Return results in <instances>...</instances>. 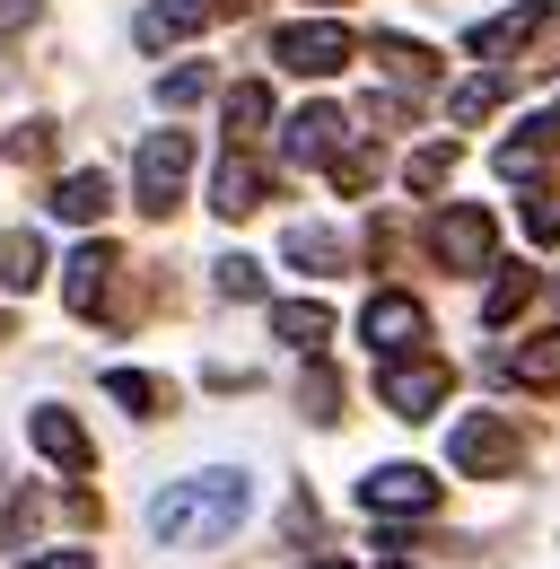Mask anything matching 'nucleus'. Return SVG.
<instances>
[{
    "instance_id": "9d476101",
    "label": "nucleus",
    "mask_w": 560,
    "mask_h": 569,
    "mask_svg": "<svg viewBox=\"0 0 560 569\" xmlns=\"http://www.w3.org/2000/svg\"><path fill=\"white\" fill-rule=\"evenodd\" d=\"M114 272H123V254L97 237V246H79L70 254V281H62V298H70V316H97L106 307V289H114Z\"/></svg>"
},
{
    "instance_id": "6e6552de",
    "label": "nucleus",
    "mask_w": 560,
    "mask_h": 569,
    "mask_svg": "<svg viewBox=\"0 0 560 569\" xmlns=\"http://www.w3.org/2000/svg\"><path fill=\"white\" fill-rule=\"evenodd\" d=\"M359 508H368V517H429V508H438V482H429L420 465H377V473L359 482Z\"/></svg>"
},
{
    "instance_id": "c756f323",
    "label": "nucleus",
    "mask_w": 560,
    "mask_h": 569,
    "mask_svg": "<svg viewBox=\"0 0 560 569\" xmlns=\"http://www.w3.org/2000/svg\"><path fill=\"white\" fill-rule=\"evenodd\" d=\"M202 97H210V71H202V62H184L176 79H158V106H202Z\"/></svg>"
},
{
    "instance_id": "6ab92c4d",
    "label": "nucleus",
    "mask_w": 560,
    "mask_h": 569,
    "mask_svg": "<svg viewBox=\"0 0 560 569\" xmlns=\"http://www.w3.org/2000/svg\"><path fill=\"white\" fill-rule=\"evenodd\" d=\"M263 123H272V88H263V79H237V88H228V149H246Z\"/></svg>"
},
{
    "instance_id": "2eb2a0df",
    "label": "nucleus",
    "mask_w": 560,
    "mask_h": 569,
    "mask_svg": "<svg viewBox=\"0 0 560 569\" xmlns=\"http://www.w3.org/2000/svg\"><path fill=\"white\" fill-rule=\"evenodd\" d=\"M272 333L280 342H289V351H324V333H333V307H324V298H280L272 307Z\"/></svg>"
},
{
    "instance_id": "a211bd4d",
    "label": "nucleus",
    "mask_w": 560,
    "mask_h": 569,
    "mask_svg": "<svg viewBox=\"0 0 560 569\" xmlns=\"http://www.w3.org/2000/svg\"><path fill=\"white\" fill-rule=\"evenodd\" d=\"M202 18H210V0H158V9H140V44H149V53H158V44H184Z\"/></svg>"
},
{
    "instance_id": "20e7f679",
    "label": "nucleus",
    "mask_w": 560,
    "mask_h": 569,
    "mask_svg": "<svg viewBox=\"0 0 560 569\" xmlns=\"http://www.w3.org/2000/svg\"><path fill=\"white\" fill-rule=\"evenodd\" d=\"M350 27H333V18H298V27H280L272 36V62L280 71H298V79H333V71H350Z\"/></svg>"
},
{
    "instance_id": "f3484780",
    "label": "nucleus",
    "mask_w": 560,
    "mask_h": 569,
    "mask_svg": "<svg viewBox=\"0 0 560 569\" xmlns=\"http://www.w3.org/2000/svg\"><path fill=\"white\" fill-rule=\"evenodd\" d=\"M499 377H517V386H534V395H560V333H543V342H517V351L499 359Z\"/></svg>"
},
{
    "instance_id": "4468645a",
    "label": "nucleus",
    "mask_w": 560,
    "mask_h": 569,
    "mask_svg": "<svg viewBox=\"0 0 560 569\" xmlns=\"http://www.w3.org/2000/svg\"><path fill=\"white\" fill-rule=\"evenodd\" d=\"M106 211H114L106 167H79V176H62V184H53V219H70V228H97Z\"/></svg>"
},
{
    "instance_id": "9b49d317",
    "label": "nucleus",
    "mask_w": 560,
    "mask_h": 569,
    "mask_svg": "<svg viewBox=\"0 0 560 569\" xmlns=\"http://www.w3.org/2000/svg\"><path fill=\"white\" fill-rule=\"evenodd\" d=\"M534 27H552V0H517L508 18H490V27H473V36H464V53H473V62H499V53H517Z\"/></svg>"
},
{
    "instance_id": "a878e982",
    "label": "nucleus",
    "mask_w": 560,
    "mask_h": 569,
    "mask_svg": "<svg viewBox=\"0 0 560 569\" xmlns=\"http://www.w3.org/2000/svg\"><path fill=\"white\" fill-rule=\"evenodd\" d=\"M526 298H534V272H526V263H517V272H499V281H490V298H482V316H490V325H508V316H517V307H526Z\"/></svg>"
},
{
    "instance_id": "393cba45",
    "label": "nucleus",
    "mask_w": 560,
    "mask_h": 569,
    "mask_svg": "<svg viewBox=\"0 0 560 569\" xmlns=\"http://www.w3.org/2000/svg\"><path fill=\"white\" fill-rule=\"evenodd\" d=\"M526 237H534V246H560V193L543 184V176L526 184Z\"/></svg>"
},
{
    "instance_id": "7c9ffc66",
    "label": "nucleus",
    "mask_w": 560,
    "mask_h": 569,
    "mask_svg": "<svg viewBox=\"0 0 560 569\" xmlns=\"http://www.w3.org/2000/svg\"><path fill=\"white\" fill-rule=\"evenodd\" d=\"M18 569H97V552H36V561H18Z\"/></svg>"
},
{
    "instance_id": "5701e85b",
    "label": "nucleus",
    "mask_w": 560,
    "mask_h": 569,
    "mask_svg": "<svg viewBox=\"0 0 560 569\" xmlns=\"http://www.w3.org/2000/svg\"><path fill=\"white\" fill-rule=\"evenodd\" d=\"M289 263H298V272H342L333 228H289Z\"/></svg>"
},
{
    "instance_id": "f03ea898",
    "label": "nucleus",
    "mask_w": 560,
    "mask_h": 569,
    "mask_svg": "<svg viewBox=\"0 0 560 569\" xmlns=\"http://www.w3.org/2000/svg\"><path fill=\"white\" fill-rule=\"evenodd\" d=\"M184 176H193V132H149L132 158V193L149 219L176 211V193H184Z\"/></svg>"
},
{
    "instance_id": "72a5a7b5",
    "label": "nucleus",
    "mask_w": 560,
    "mask_h": 569,
    "mask_svg": "<svg viewBox=\"0 0 560 569\" xmlns=\"http://www.w3.org/2000/svg\"><path fill=\"white\" fill-rule=\"evenodd\" d=\"M316 9H333V0H316Z\"/></svg>"
},
{
    "instance_id": "423d86ee",
    "label": "nucleus",
    "mask_w": 560,
    "mask_h": 569,
    "mask_svg": "<svg viewBox=\"0 0 560 569\" xmlns=\"http://www.w3.org/2000/svg\"><path fill=\"white\" fill-rule=\"evenodd\" d=\"M377 403H386L394 421H429V412L447 403V368H438V359H412V351H394L386 368H377Z\"/></svg>"
},
{
    "instance_id": "412c9836",
    "label": "nucleus",
    "mask_w": 560,
    "mask_h": 569,
    "mask_svg": "<svg viewBox=\"0 0 560 569\" xmlns=\"http://www.w3.org/2000/svg\"><path fill=\"white\" fill-rule=\"evenodd\" d=\"M0 281H9V289L44 281V237H36V228H27V237H0Z\"/></svg>"
},
{
    "instance_id": "1a4fd4ad",
    "label": "nucleus",
    "mask_w": 560,
    "mask_h": 569,
    "mask_svg": "<svg viewBox=\"0 0 560 569\" xmlns=\"http://www.w3.org/2000/svg\"><path fill=\"white\" fill-rule=\"evenodd\" d=\"M350 141V123H342V106H298L289 114V132H280V149L298 158V167H333V149Z\"/></svg>"
},
{
    "instance_id": "bb28decb",
    "label": "nucleus",
    "mask_w": 560,
    "mask_h": 569,
    "mask_svg": "<svg viewBox=\"0 0 560 569\" xmlns=\"http://www.w3.org/2000/svg\"><path fill=\"white\" fill-rule=\"evenodd\" d=\"M210 272H219V289H228V298H263V263H254V254H219Z\"/></svg>"
},
{
    "instance_id": "2f4dec72",
    "label": "nucleus",
    "mask_w": 560,
    "mask_h": 569,
    "mask_svg": "<svg viewBox=\"0 0 560 569\" xmlns=\"http://www.w3.org/2000/svg\"><path fill=\"white\" fill-rule=\"evenodd\" d=\"M246 9H254V0H210V18H246Z\"/></svg>"
},
{
    "instance_id": "473e14b6",
    "label": "nucleus",
    "mask_w": 560,
    "mask_h": 569,
    "mask_svg": "<svg viewBox=\"0 0 560 569\" xmlns=\"http://www.w3.org/2000/svg\"><path fill=\"white\" fill-rule=\"evenodd\" d=\"M316 569H350V561H316Z\"/></svg>"
},
{
    "instance_id": "b1692460",
    "label": "nucleus",
    "mask_w": 560,
    "mask_h": 569,
    "mask_svg": "<svg viewBox=\"0 0 560 569\" xmlns=\"http://www.w3.org/2000/svg\"><path fill=\"white\" fill-rule=\"evenodd\" d=\"M447 176H456V141H429V149H412V167H403V184H412V193H438Z\"/></svg>"
},
{
    "instance_id": "c85d7f7f",
    "label": "nucleus",
    "mask_w": 560,
    "mask_h": 569,
    "mask_svg": "<svg viewBox=\"0 0 560 569\" xmlns=\"http://www.w3.org/2000/svg\"><path fill=\"white\" fill-rule=\"evenodd\" d=\"M106 395H114L123 412H158V386H149L140 368H114V377H106Z\"/></svg>"
},
{
    "instance_id": "cd10ccee",
    "label": "nucleus",
    "mask_w": 560,
    "mask_h": 569,
    "mask_svg": "<svg viewBox=\"0 0 560 569\" xmlns=\"http://www.w3.org/2000/svg\"><path fill=\"white\" fill-rule=\"evenodd\" d=\"M298 403H307L316 421H342V412H333V403H342V386H333V368H324V359L307 368V386H298Z\"/></svg>"
},
{
    "instance_id": "aec40b11",
    "label": "nucleus",
    "mask_w": 560,
    "mask_h": 569,
    "mask_svg": "<svg viewBox=\"0 0 560 569\" xmlns=\"http://www.w3.org/2000/svg\"><path fill=\"white\" fill-rule=\"evenodd\" d=\"M377 71L403 79V88H429V79H438V62H429L420 44H403V36H377Z\"/></svg>"
},
{
    "instance_id": "f257e3e1",
    "label": "nucleus",
    "mask_w": 560,
    "mask_h": 569,
    "mask_svg": "<svg viewBox=\"0 0 560 569\" xmlns=\"http://www.w3.org/2000/svg\"><path fill=\"white\" fill-rule=\"evenodd\" d=\"M246 508H254V482L237 465H210V473H184V482H167V491L149 499V535L167 552H202L219 535H237Z\"/></svg>"
},
{
    "instance_id": "ddd939ff",
    "label": "nucleus",
    "mask_w": 560,
    "mask_h": 569,
    "mask_svg": "<svg viewBox=\"0 0 560 569\" xmlns=\"http://www.w3.org/2000/svg\"><path fill=\"white\" fill-rule=\"evenodd\" d=\"M263 193H272V176H263L246 149H228V167H219V184H210V211L246 219V211H263Z\"/></svg>"
},
{
    "instance_id": "7ed1b4c3",
    "label": "nucleus",
    "mask_w": 560,
    "mask_h": 569,
    "mask_svg": "<svg viewBox=\"0 0 560 569\" xmlns=\"http://www.w3.org/2000/svg\"><path fill=\"white\" fill-rule=\"evenodd\" d=\"M447 465H456L464 482L517 473V421H499V412H464V421L447 429Z\"/></svg>"
},
{
    "instance_id": "4be33fe9",
    "label": "nucleus",
    "mask_w": 560,
    "mask_h": 569,
    "mask_svg": "<svg viewBox=\"0 0 560 569\" xmlns=\"http://www.w3.org/2000/svg\"><path fill=\"white\" fill-rule=\"evenodd\" d=\"M499 97H508V79L482 71V79H464V88H456V106H447V114H456V123H490V114H499Z\"/></svg>"
},
{
    "instance_id": "f8f14e48",
    "label": "nucleus",
    "mask_w": 560,
    "mask_h": 569,
    "mask_svg": "<svg viewBox=\"0 0 560 569\" xmlns=\"http://www.w3.org/2000/svg\"><path fill=\"white\" fill-rule=\"evenodd\" d=\"M27 438H36V447H44V456H53L62 473H88V465H97V447H88V429L70 421L62 403H44V412H27Z\"/></svg>"
},
{
    "instance_id": "39448f33",
    "label": "nucleus",
    "mask_w": 560,
    "mask_h": 569,
    "mask_svg": "<svg viewBox=\"0 0 560 569\" xmlns=\"http://www.w3.org/2000/svg\"><path fill=\"white\" fill-rule=\"evenodd\" d=\"M429 254L447 263V272H490V254H499V228H490L482 202H456V211L429 219Z\"/></svg>"
},
{
    "instance_id": "dca6fc26",
    "label": "nucleus",
    "mask_w": 560,
    "mask_h": 569,
    "mask_svg": "<svg viewBox=\"0 0 560 569\" xmlns=\"http://www.w3.org/2000/svg\"><path fill=\"white\" fill-rule=\"evenodd\" d=\"M552 141H560V123H526L517 141H499V176H508V184H534V176L552 167Z\"/></svg>"
},
{
    "instance_id": "0eeeda50",
    "label": "nucleus",
    "mask_w": 560,
    "mask_h": 569,
    "mask_svg": "<svg viewBox=\"0 0 560 569\" xmlns=\"http://www.w3.org/2000/svg\"><path fill=\"white\" fill-rule=\"evenodd\" d=\"M359 333H368V351H377V359L420 351V342H429V307H420L412 289H377V298L359 307Z\"/></svg>"
},
{
    "instance_id": "f704fd0d",
    "label": "nucleus",
    "mask_w": 560,
    "mask_h": 569,
    "mask_svg": "<svg viewBox=\"0 0 560 569\" xmlns=\"http://www.w3.org/2000/svg\"><path fill=\"white\" fill-rule=\"evenodd\" d=\"M386 569H403V561H386Z\"/></svg>"
}]
</instances>
